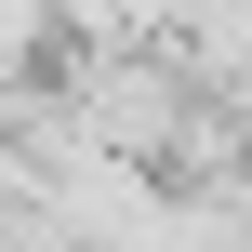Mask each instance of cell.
Returning <instances> with one entry per match:
<instances>
[{"instance_id": "1", "label": "cell", "mask_w": 252, "mask_h": 252, "mask_svg": "<svg viewBox=\"0 0 252 252\" xmlns=\"http://www.w3.org/2000/svg\"><path fill=\"white\" fill-rule=\"evenodd\" d=\"M40 40H53V13H40V0H0V80L40 66Z\"/></svg>"}]
</instances>
